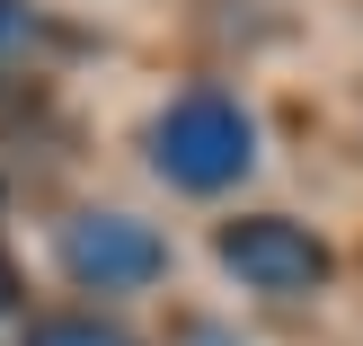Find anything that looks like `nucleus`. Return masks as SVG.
Segmentation results:
<instances>
[{"label":"nucleus","instance_id":"4","mask_svg":"<svg viewBox=\"0 0 363 346\" xmlns=\"http://www.w3.org/2000/svg\"><path fill=\"white\" fill-rule=\"evenodd\" d=\"M27 346H133L116 329V320H98V311H53V320H35Z\"/></svg>","mask_w":363,"mask_h":346},{"label":"nucleus","instance_id":"5","mask_svg":"<svg viewBox=\"0 0 363 346\" xmlns=\"http://www.w3.org/2000/svg\"><path fill=\"white\" fill-rule=\"evenodd\" d=\"M35 45V9L27 0H0V53H27Z\"/></svg>","mask_w":363,"mask_h":346},{"label":"nucleus","instance_id":"2","mask_svg":"<svg viewBox=\"0 0 363 346\" xmlns=\"http://www.w3.org/2000/svg\"><path fill=\"white\" fill-rule=\"evenodd\" d=\"M222 266L248 284V293H275V302H293V293H319L328 284V249H319V231H301V222H284V213H248V222H222Z\"/></svg>","mask_w":363,"mask_h":346},{"label":"nucleus","instance_id":"3","mask_svg":"<svg viewBox=\"0 0 363 346\" xmlns=\"http://www.w3.org/2000/svg\"><path fill=\"white\" fill-rule=\"evenodd\" d=\"M62 266L80 284H98V293H133V284H151L169 266V240L151 222H133V213H80L62 231Z\"/></svg>","mask_w":363,"mask_h":346},{"label":"nucleus","instance_id":"1","mask_svg":"<svg viewBox=\"0 0 363 346\" xmlns=\"http://www.w3.org/2000/svg\"><path fill=\"white\" fill-rule=\"evenodd\" d=\"M151 160H160L169 187L213 195V187H230V178H248V160H257V124H248V107L230 98V89H186V98L160 107Z\"/></svg>","mask_w":363,"mask_h":346},{"label":"nucleus","instance_id":"6","mask_svg":"<svg viewBox=\"0 0 363 346\" xmlns=\"http://www.w3.org/2000/svg\"><path fill=\"white\" fill-rule=\"evenodd\" d=\"M9 293H18V276H9V258H0V311H9Z\"/></svg>","mask_w":363,"mask_h":346}]
</instances>
